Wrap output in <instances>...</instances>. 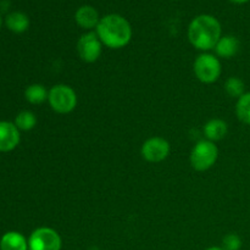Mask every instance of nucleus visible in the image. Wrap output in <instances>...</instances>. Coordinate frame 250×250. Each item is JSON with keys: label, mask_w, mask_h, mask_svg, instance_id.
<instances>
[{"label": "nucleus", "mask_w": 250, "mask_h": 250, "mask_svg": "<svg viewBox=\"0 0 250 250\" xmlns=\"http://www.w3.org/2000/svg\"><path fill=\"white\" fill-rule=\"evenodd\" d=\"M97 34L102 43L110 49L126 46L132 38L129 22L120 15H106L100 19L97 26Z\"/></svg>", "instance_id": "f257e3e1"}, {"label": "nucleus", "mask_w": 250, "mask_h": 250, "mask_svg": "<svg viewBox=\"0 0 250 250\" xmlns=\"http://www.w3.org/2000/svg\"><path fill=\"white\" fill-rule=\"evenodd\" d=\"M188 38L198 50H211L221 38V24L214 16L200 15L190 22Z\"/></svg>", "instance_id": "f03ea898"}, {"label": "nucleus", "mask_w": 250, "mask_h": 250, "mask_svg": "<svg viewBox=\"0 0 250 250\" xmlns=\"http://www.w3.org/2000/svg\"><path fill=\"white\" fill-rule=\"evenodd\" d=\"M48 102L58 114H70L77 105V94L67 84H56L49 90Z\"/></svg>", "instance_id": "7ed1b4c3"}, {"label": "nucleus", "mask_w": 250, "mask_h": 250, "mask_svg": "<svg viewBox=\"0 0 250 250\" xmlns=\"http://www.w3.org/2000/svg\"><path fill=\"white\" fill-rule=\"evenodd\" d=\"M219 156V149L214 142L200 141L192 149L190 164L197 171H207L215 165Z\"/></svg>", "instance_id": "20e7f679"}, {"label": "nucleus", "mask_w": 250, "mask_h": 250, "mask_svg": "<svg viewBox=\"0 0 250 250\" xmlns=\"http://www.w3.org/2000/svg\"><path fill=\"white\" fill-rule=\"evenodd\" d=\"M194 73L198 80L203 83H214L221 75V62L212 54H200L194 61Z\"/></svg>", "instance_id": "39448f33"}, {"label": "nucleus", "mask_w": 250, "mask_h": 250, "mask_svg": "<svg viewBox=\"0 0 250 250\" xmlns=\"http://www.w3.org/2000/svg\"><path fill=\"white\" fill-rule=\"evenodd\" d=\"M62 241L58 232L50 227L34 229L28 238L29 250H61Z\"/></svg>", "instance_id": "423d86ee"}, {"label": "nucleus", "mask_w": 250, "mask_h": 250, "mask_svg": "<svg viewBox=\"0 0 250 250\" xmlns=\"http://www.w3.org/2000/svg\"><path fill=\"white\" fill-rule=\"evenodd\" d=\"M102 41L97 32H87L77 42V53L85 62H94L102 55Z\"/></svg>", "instance_id": "0eeeda50"}, {"label": "nucleus", "mask_w": 250, "mask_h": 250, "mask_svg": "<svg viewBox=\"0 0 250 250\" xmlns=\"http://www.w3.org/2000/svg\"><path fill=\"white\" fill-rule=\"evenodd\" d=\"M170 143L161 137H151L142 146V156L149 163H160L170 154Z\"/></svg>", "instance_id": "6e6552de"}, {"label": "nucleus", "mask_w": 250, "mask_h": 250, "mask_svg": "<svg viewBox=\"0 0 250 250\" xmlns=\"http://www.w3.org/2000/svg\"><path fill=\"white\" fill-rule=\"evenodd\" d=\"M20 129L9 121H0V151L7 153L19 146Z\"/></svg>", "instance_id": "1a4fd4ad"}, {"label": "nucleus", "mask_w": 250, "mask_h": 250, "mask_svg": "<svg viewBox=\"0 0 250 250\" xmlns=\"http://www.w3.org/2000/svg\"><path fill=\"white\" fill-rule=\"evenodd\" d=\"M76 22L78 26H81L84 29H92L97 28L98 23H99V14L94 7L89 6V5H84V6L80 7L76 11L75 15Z\"/></svg>", "instance_id": "9d476101"}, {"label": "nucleus", "mask_w": 250, "mask_h": 250, "mask_svg": "<svg viewBox=\"0 0 250 250\" xmlns=\"http://www.w3.org/2000/svg\"><path fill=\"white\" fill-rule=\"evenodd\" d=\"M0 250H29L28 241L20 232H6L0 239Z\"/></svg>", "instance_id": "9b49d317"}, {"label": "nucleus", "mask_w": 250, "mask_h": 250, "mask_svg": "<svg viewBox=\"0 0 250 250\" xmlns=\"http://www.w3.org/2000/svg\"><path fill=\"white\" fill-rule=\"evenodd\" d=\"M214 49L220 58H233L239 50V41L234 36H224L220 38Z\"/></svg>", "instance_id": "f8f14e48"}, {"label": "nucleus", "mask_w": 250, "mask_h": 250, "mask_svg": "<svg viewBox=\"0 0 250 250\" xmlns=\"http://www.w3.org/2000/svg\"><path fill=\"white\" fill-rule=\"evenodd\" d=\"M227 132H229V126L224 120H210L204 126V134L208 141L210 142L221 141L222 138L226 137Z\"/></svg>", "instance_id": "ddd939ff"}, {"label": "nucleus", "mask_w": 250, "mask_h": 250, "mask_svg": "<svg viewBox=\"0 0 250 250\" xmlns=\"http://www.w3.org/2000/svg\"><path fill=\"white\" fill-rule=\"evenodd\" d=\"M5 23L10 31L15 32V33H23L29 27V20L23 12L15 11L7 15L5 19Z\"/></svg>", "instance_id": "4468645a"}, {"label": "nucleus", "mask_w": 250, "mask_h": 250, "mask_svg": "<svg viewBox=\"0 0 250 250\" xmlns=\"http://www.w3.org/2000/svg\"><path fill=\"white\" fill-rule=\"evenodd\" d=\"M24 97L28 103L33 105H38L44 103L45 100H48L49 92L46 90V88L44 85L38 84V83H34V84L28 85L24 90Z\"/></svg>", "instance_id": "2eb2a0df"}, {"label": "nucleus", "mask_w": 250, "mask_h": 250, "mask_svg": "<svg viewBox=\"0 0 250 250\" xmlns=\"http://www.w3.org/2000/svg\"><path fill=\"white\" fill-rule=\"evenodd\" d=\"M236 114L239 121L250 125V92L244 93L236 104Z\"/></svg>", "instance_id": "dca6fc26"}, {"label": "nucleus", "mask_w": 250, "mask_h": 250, "mask_svg": "<svg viewBox=\"0 0 250 250\" xmlns=\"http://www.w3.org/2000/svg\"><path fill=\"white\" fill-rule=\"evenodd\" d=\"M15 125L20 131H31L36 127L37 117L32 111H21L15 119Z\"/></svg>", "instance_id": "f3484780"}, {"label": "nucleus", "mask_w": 250, "mask_h": 250, "mask_svg": "<svg viewBox=\"0 0 250 250\" xmlns=\"http://www.w3.org/2000/svg\"><path fill=\"white\" fill-rule=\"evenodd\" d=\"M244 89H246V85L244 82L238 77H229V80L225 83V90H226L227 94L232 98H239L244 94Z\"/></svg>", "instance_id": "a211bd4d"}, {"label": "nucleus", "mask_w": 250, "mask_h": 250, "mask_svg": "<svg viewBox=\"0 0 250 250\" xmlns=\"http://www.w3.org/2000/svg\"><path fill=\"white\" fill-rule=\"evenodd\" d=\"M242 238L236 233H229L222 239V248L224 250H241Z\"/></svg>", "instance_id": "6ab92c4d"}, {"label": "nucleus", "mask_w": 250, "mask_h": 250, "mask_svg": "<svg viewBox=\"0 0 250 250\" xmlns=\"http://www.w3.org/2000/svg\"><path fill=\"white\" fill-rule=\"evenodd\" d=\"M229 1L234 2V4H246V2H248L249 0H229Z\"/></svg>", "instance_id": "aec40b11"}, {"label": "nucleus", "mask_w": 250, "mask_h": 250, "mask_svg": "<svg viewBox=\"0 0 250 250\" xmlns=\"http://www.w3.org/2000/svg\"><path fill=\"white\" fill-rule=\"evenodd\" d=\"M205 250H224V248H222V247H210V248Z\"/></svg>", "instance_id": "412c9836"}, {"label": "nucleus", "mask_w": 250, "mask_h": 250, "mask_svg": "<svg viewBox=\"0 0 250 250\" xmlns=\"http://www.w3.org/2000/svg\"><path fill=\"white\" fill-rule=\"evenodd\" d=\"M0 26H1V19H0Z\"/></svg>", "instance_id": "4be33fe9"}]
</instances>
